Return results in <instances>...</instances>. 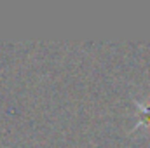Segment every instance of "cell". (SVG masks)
<instances>
[{
	"label": "cell",
	"mask_w": 150,
	"mask_h": 148,
	"mask_svg": "<svg viewBox=\"0 0 150 148\" xmlns=\"http://www.w3.org/2000/svg\"><path fill=\"white\" fill-rule=\"evenodd\" d=\"M136 106H138L140 118H138L134 129H140V127H150V103H136Z\"/></svg>",
	"instance_id": "1"
}]
</instances>
